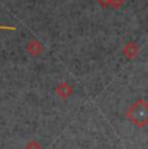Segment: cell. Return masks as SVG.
Returning <instances> with one entry per match:
<instances>
[{
	"label": "cell",
	"mask_w": 148,
	"mask_h": 149,
	"mask_svg": "<svg viewBox=\"0 0 148 149\" xmlns=\"http://www.w3.org/2000/svg\"><path fill=\"white\" fill-rule=\"evenodd\" d=\"M56 93H57L61 99L66 100L68 97H70L73 95V87L68 82H64L56 87Z\"/></svg>",
	"instance_id": "4"
},
{
	"label": "cell",
	"mask_w": 148,
	"mask_h": 149,
	"mask_svg": "<svg viewBox=\"0 0 148 149\" xmlns=\"http://www.w3.org/2000/svg\"><path fill=\"white\" fill-rule=\"evenodd\" d=\"M125 4V0H110L109 1V7H112L113 9H119L122 8Z\"/></svg>",
	"instance_id": "5"
},
{
	"label": "cell",
	"mask_w": 148,
	"mask_h": 149,
	"mask_svg": "<svg viewBox=\"0 0 148 149\" xmlns=\"http://www.w3.org/2000/svg\"><path fill=\"white\" fill-rule=\"evenodd\" d=\"M26 149H42V147L38 141H30L26 144Z\"/></svg>",
	"instance_id": "6"
},
{
	"label": "cell",
	"mask_w": 148,
	"mask_h": 149,
	"mask_svg": "<svg viewBox=\"0 0 148 149\" xmlns=\"http://www.w3.org/2000/svg\"><path fill=\"white\" fill-rule=\"evenodd\" d=\"M26 49H27V52H29L31 56L38 57V56H40V54L44 52L45 48H44L43 43H42L40 40H38V39H31V40L27 43Z\"/></svg>",
	"instance_id": "2"
},
{
	"label": "cell",
	"mask_w": 148,
	"mask_h": 149,
	"mask_svg": "<svg viewBox=\"0 0 148 149\" xmlns=\"http://www.w3.org/2000/svg\"><path fill=\"white\" fill-rule=\"evenodd\" d=\"M98 1H99V4H100L101 7L107 8V7H109V1H110V0H98Z\"/></svg>",
	"instance_id": "7"
},
{
	"label": "cell",
	"mask_w": 148,
	"mask_h": 149,
	"mask_svg": "<svg viewBox=\"0 0 148 149\" xmlns=\"http://www.w3.org/2000/svg\"><path fill=\"white\" fill-rule=\"evenodd\" d=\"M139 54V45L135 42H129L124 47V56L129 60H134Z\"/></svg>",
	"instance_id": "3"
},
{
	"label": "cell",
	"mask_w": 148,
	"mask_h": 149,
	"mask_svg": "<svg viewBox=\"0 0 148 149\" xmlns=\"http://www.w3.org/2000/svg\"><path fill=\"white\" fill-rule=\"evenodd\" d=\"M0 30H16V27H10V26H0Z\"/></svg>",
	"instance_id": "8"
},
{
	"label": "cell",
	"mask_w": 148,
	"mask_h": 149,
	"mask_svg": "<svg viewBox=\"0 0 148 149\" xmlns=\"http://www.w3.org/2000/svg\"><path fill=\"white\" fill-rule=\"evenodd\" d=\"M127 118L138 127H146L148 123V105L146 100L140 99L129 109Z\"/></svg>",
	"instance_id": "1"
}]
</instances>
